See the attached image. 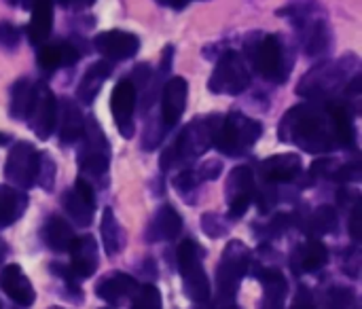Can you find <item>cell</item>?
Instances as JSON below:
<instances>
[{
    "label": "cell",
    "instance_id": "obj_17",
    "mask_svg": "<svg viewBox=\"0 0 362 309\" xmlns=\"http://www.w3.org/2000/svg\"><path fill=\"white\" fill-rule=\"evenodd\" d=\"M70 252V269L76 274L78 280L91 278L98 269V244L91 235L74 238V242L68 248Z\"/></svg>",
    "mask_w": 362,
    "mask_h": 309
},
{
    "label": "cell",
    "instance_id": "obj_44",
    "mask_svg": "<svg viewBox=\"0 0 362 309\" xmlns=\"http://www.w3.org/2000/svg\"><path fill=\"white\" fill-rule=\"evenodd\" d=\"M78 59H81V53H78V49H76L72 42H66V40H62V68L74 66Z\"/></svg>",
    "mask_w": 362,
    "mask_h": 309
},
{
    "label": "cell",
    "instance_id": "obj_14",
    "mask_svg": "<svg viewBox=\"0 0 362 309\" xmlns=\"http://www.w3.org/2000/svg\"><path fill=\"white\" fill-rule=\"evenodd\" d=\"M187 95H189V85L182 76H174L163 85L161 91V121L170 129L174 127L185 108H187Z\"/></svg>",
    "mask_w": 362,
    "mask_h": 309
},
{
    "label": "cell",
    "instance_id": "obj_52",
    "mask_svg": "<svg viewBox=\"0 0 362 309\" xmlns=\"http://www.w3.org/2000/svg\"><path fill=\"white\" fill-rule=\"evenodd\" d=\"M197 309H216V308H214V303H210V301H208V303H199V308Z\"/></svg>",
    "mask_w": 362,
    "mask_h": 309
},
{
    "label": "cell",
    "instance_id": "obj_18",
    "mask_svg": "<svg viewBox=\"0 0 362 309\" xmlns=\"http://www.w3.org/2000/svg\"><path fill=\"white\" fill-rule=\"evenodd\" d=\"M0 288L4 291V295H6L11 301H15V303L21 305V308L32 305L34 299H36L30 280L25 278V274L21 272V267L15 265V263H8V265L0 272Z\"/></svg>",
    "mask_w": 362,
    "mask_h": 309
},
{
    "label": "cell",
    "instance_id": "obj_33",
    "mask_svg": "<svg viewBox=\"0 0 362 309\" xmlns=\"http://www.w3.org/2000/svg\"><path fill=\"white\" fill-rule=\"evenodd\" d=\"M38 66L47 72L62 68V42H42L36 53Z\"/></svg>",
    "mask_w": 362,
    "mask_h": 309
},
{
    "label": "cell",
    "instance_id": "obj_11",
    "mask_svg": "<svg viewBox=\"0 0 362 309\" xmlns=\"http://www.w3.org/2000/svg\"><path fill=\"white\" fill-rule=\"evenodd\" d=\"M136 89L132 85L129 78H123L115 85L112 93H110V110H112V119L117 123V129L123 138H132L136 132L134 125V110H136Z\"/></svg>",
    "mask_w": 362,
    "mask_h": 309
},
{
    "label": "cell",
    "instance_id": "obj_49",
    "mask_svg": "<svg viewBox=\"0 0 362 309\" xmlns=\"http://www.w3.org/2000/svg\"><path fill=\"white\" fill-rule=\"evenodd\" d=\"M157 2H161V4H165V6H170V8L180 11V8H185V6H187V2H189V0H157Z\"/></svg>",
    "mask_w": 362,
    "mask_h": 309
},
{
    "label": "cell",
    "instance_id": "obj_51",
    "mask_svg": "<svg viewBox=\"0 0 362 309\" xmlns=\"http://www.w3.org/2000/svg\"><path fill=\"white\" fill-rule=\"evenodd\" d=\"M4 257H6V246H4V242H0V263L4 261Z\"/></svg>",
    "mask_w": 362,
    "mask_h": 309
},
{
    "label": "cell",
    "instance_id": "obj_10",
    "mask_svg": "<svg viewBox=\"0 0 362 309\" xmlns=\"http://www.w3.org/2000/svg\"><path fill=\"white\" fill-rule=\"evenodd\" d=\"M62 206L76 227H89L95 212V191L85 180L78 178L72 189L62 195Z\"/></svg>",
    "mask_w": 362,
    "mask_h": 309
},
{
    "label": "cell",
    "instance_id": "obj_23",
    "mask_svg": "<svg viewBox=\"0 0 362 309\" xmlns=\"http://www.w3.org/2000/svg\"><path fill=\"white\" fill-rule=\"evenodd\" d=\"M53 28V0H36L28 23V40L36 47L47 42Z\"/></svg>",
    "mask_w": 362,
    "mask_h": 309
},
{
    "label": "cell",
    "instance_id": "obj_43",
    "mask_svg": "<svg viewBox=\"0 0 362 309\" xmlns=\"http://www.w3.org/2000/svg\"><path fill=\"white\" fill-rule=\"evenodd\" d=\"M335 180L339 182H352V180H358L361 178V165L358 163H348V165H341L339 170H335L331 174Z\"/></svg>",
    "mask_w": 362,
    "mask_h": 309
},
{
    "label": "cell",
    "instance_id": "obj_55",
    "mask_svg": "<svg viewBox=\"0 0 362 309\" xmlns=\"http://www.w3.org/2000/svg\"><path fill=\"white\" fill-rule=\"evenodd\" d=\"M59 2H62V4H68V2H70V0H59Z\"/></svg>",
    "mask_w": 362,
    "mask_h": 309
},
{
    "label": "cell",
    "instance_id": "obj_21",
    "mask_svg": "<svg viewBox=\"0 0 362 309\" xmlns=\"http://www.w3.org/2000/svg\"><path fill=\"white\" fill-rule=\"evenodd\" d=\"M259 280L265 288V297L259 309H284V301L288 295L286 278L276 267H265L259 272Z\"/></svg>",
    "mask_w": 362,
    "mask_h": 309
},
{
    "label": "cell",
    "instance_id": "obj_35",
    "mask_svg": "<svg viewBox=\"0 0 362 309\" xmlns=\"http://www.w3.org/2000/svg\"><path fill=\"white\" fill-rule=\"evenodd\" d=\"M132 309H161V293L153 284L140 286L134 295Z\"/></svg>",
    "mask_w": 362,
    "mask_h": 309
},
{
    "label": "cell",
    "instance_id": "obj_22",
    "mask_svg": "<svg viewBox=\"0 0 362 309\" xmlns=\"http://www.w3.org/2000/svg\"><path fill=\"white\" fill-rule=\"evenodd\" d=\"M57 115H59V140L64 144H74L83 136V125H85L78 106L70 98H62L57 102Z\"/></svg>",
    "mask_w": 362,
    "mask_h": 309
},
{
    "label": "cell",
    "instance_id": "obj_50",
    "mask_svg": "<svg viewBox=\"0 0 362 309\" xmlns=\"http://www.w3.org/2000/svg\"><path fill=\"white\" fill-rule=\"evenodd\" d=\"M212 303H214V308L216 309H240V305H238L235 301H221V299H214Z\"/></svg>",
    "mask_w": 362,
    "mask_h": 309
},
{
    "label": "cell",
    "instance_id": "obj_25",
    "mask_svg": "<svg viewBox=\"0 0 362 309\" xmlns=\"http://www.w3.org/2000/svg\"><path fill=\"white\" fill-rule=\"evenodd\" d=\"M36 98V85L30 78H17L11 87V98H8V112L13 119L23 121L30 117L32 104Z\"/></svg>",
    "mask_w": 362,
    "mask_h": 309
},
{
    "label": "cell",
    "instance_id": "obj_32",
    "mask_svg": "<svg viewBox=\"0 0 362 309\" xmlns=\"http://www.w3.org/2000/svg\"><path fill=\"white\" fill-rule=\"evenodd\" d=\"M329 45H331L329 23L325 19L312 21V25L308 28V36H305V53L310 57H320L329 51Z\"/></svg>",
    "mask_w": 362,
    "mask_h": 309
},
{
    "label": "cell",
    "instance_id": "obj_8",
    "mask_svg": "<svg viewBox=\"0 0 362 309\" xmlns=\"http://www.w3.org/2000/svg\"><path fill=\"white\" fill-rule=\"evenodd\" d=\"M250 57H252L257 72L261 76H265L267 81H274V83L286 81L288 64H286L282 40L278 36L267 34V36L259 38V42L252 45V49H250Z\"/></svg>",
    "mask_w": 362,
    "mask_h": 309
},
{
    "label": "cell",
    "instance_id": "obj_26",
    "mask_svg": "<svg viewBox=\"0 0 362 309\" xmlns=\"http://www.w3.org/2000/svg\"><path fill=\"white\" fill-rule=\"evenodd\" d=\"M257 195V182H255V174L248 165H238L229 172L227 176V185H225V197L227 202L240 199V197H248L255 199Z\"/></svg>",
    "mask_w": 362,
    "mask_h": 309
},
{
    "label": "cell",
    "instance_id": "obj_39",
    "mask_svg": "<svg viewBox=\"0 0 362 309\" xmlns=\"http://www.w3.org/2000/svg\"><path fill=\"white\" fill-rule=\"evenodd\" d=\"M17 45H19V30L8 21H0V47L15 49Z\"/></svg>",
    "mask_w": 362,
    "mask_h": 309
},
{
    "label": "cell",
    "instance_id": "obj_6",
    "mask_svg": "<svg viewBox=\"0 0 362 309\" xmlns=\"http://www.w3.org/2000/svg\"><path fill=\"white\" fill-rule=\"evenodd\" d=\"M250 85V72L246 68L244 57L238 51H225L216 68L208 81V89L212 93H227V95H240L248 89Z\"/></svg>",
    "mask_w": 362,
    "mask_h": 309
},
{
    "label": "cell",
    "instance_id": "obj_13",
    "mask_svg": "<svg viewBox=\"0 0 362 309\" xmlns=\"http://www.w3.org/2000/svg\"><path fill=\"white\" fill-rule=\"evenodd\" d=\"M93 47L104 55V59H129L140 49V38L132 32L123 30H108L100 32L93 38Z\"/></svg>",
    "mask_w": 362,
    "mask_h": 309
},
{
    "label": "cell",
    "instance_id": "obj_28",
    "mask_svg": "<svg viewBox=\"0 0 362 309\" xmlns=\"http://www.w3.org/2000/svg\"><path fill=\"white\" fill-rule=\"evenodd\" d=\"M329 110L333 117L337 144L344 148H356V127H354V119H352L350 108L341 102H331Z\"/></svg>",
    "mask_w": 362,
    "mask_h": 309
},
{
    "label": "cell",
    "instance_id": "obj_36",
    "mask_svg": "<svg viewBox=\"0 0 362 309\" xmlns=\"http://www.w3.org/2000/svg\"><path fill=\"white\" fill-rule=\"evenodd\" d=\"M36 182H38L45 191H53V182H55V163H53V159H51L49 153H40V155H38Z\"/></svg>",
    "mask_w": 362,
    "mask_h": 309
},
{
    "label": "cell",
    "instance_id": "obj_12",
    "mask_svg": "<svg viewBox=\"0 0 362 309\" xmlns=\"http://www.w3.org/2000/svg\"><path fill=\"white\" fill-rule=\"evenodd\" d=\"M30 127L40 138L47 140L57 125V98L47 85H36V98L30 110Z\"/></svg>",
    "mask_w": 362,
    "mask_h": 309
},
{
    "label": "cell",
    "instance_id": "obj_16",
    "mask_svg": "<svg viewBox=\"0 0 362 309\" xmlns=\"http://www.w3.org/2000/svg\"><path fill=\"white\" fill-rule=\"evenodd\" d=\"M138 282H136V278H132V276H127V274H123V272H112V274H106L100 282H98V286H95V295L102 299V301H106V303H110V305H121V303H125L127 299H132L136 293H138Z\"/></svg>",
    "mask_w": 362,
    "mask_h": 309
},
{
    "label": "cell",
    "instance_id": "obj_37",
    "mask_svg": "<svg viewBox=\"0 0 362 309\" xmlns=\"http://www.w3.org/2000/svg\"><path fill=\"white\" fill-rule=\"evenodd\" d=\"M202 227L208 238H221L227 233V223L218 214H204L202 216Z\"/></svg>",
    "mask_w": 362,
    "mask_h": 309
},
{
    "label": "cell",
    "instance_id": "obj_31",
    "mask_svg": "<svg viewBox=\"0 0 362 309\" xmlns=\"http://www.w3.org/2000/svg\"><path fill=\"white\" fill-rule=\"evenodd\" d=\"M303 229L312 235V238H322V235H329V233H333L335 229H337V212H335V208H331V206H320V208H316L310 216H308V221L303 223Z\"/></svg>",
    "mask_w": 362,
    "mask_h": 309
},
{
    "label": "cell",
    "instance_id": "obj_40",
    "mask_svg": "<svg viewBox=\"0 0 362 309\" xmlns=\"http://www.w3.org/2000/svg\"><path fill=\"white\" fill-rule=\"evenodd\" d=\"M221 172H223V163L216 161V159H210V161L202 163V165L195 170L199 182H204V180H216V178L221 176Z\"/></svg>",
    "mask_w": 362,
    "mask_h": 309
},
{
    "label": "cell",
    "instance_id": "obj_7",
    "mask_svg": "<svg viewBox=\"0 0 362 309\" xmlns=\"http://www.w3.org/2000/svg\"><path fill=\"white\" fill-rule=\"evenodd\" d=\"M81 138H83V151L78 155L81 170L89 176H104L110 161V146L95 117L85 119Z\"/></svg>",
    "mask_w": 362,
    "mask_h": 309
},
{
    "label": "cell",
    "instance_id": "obj_30",
    "mask_svg": "<svg viewBox=\"0 0 362 309\" xmlns=\"http://www.w3.org/2000/svg\"><path fill=\"white\" fill-rule=\"evenodd\" d=\"M100 231H102V242H104V250L108 257H115L123 250L125 246V233H123V227L119 225L115 212L110 208L104 210L102 214V225H100Z\"/></svg>",
    "mask_w": 362,
    "mask_h": 309
},
{
    "label": "cell",
    "instance_id": "obj_38",
    "mask_svg": "<svg viewBox=\"0 0 362 309\" xmlns=\"http://www.w3.org/2000/svg\"><path fill=\"white\" fill-rule=\"evenodd\" d=\"M49 269H51L53 274H57V276H59V278H62V280L66 282L68 291H72V293L81 295V288H78V278H76V274H74V272L70 269V265L66 267V265H59V263L55 265V263H53V265H51Z\"/></svg>",
    "mask_w": 362,
    "mask_h": 309
},
{
    "label": "cell",
    "instance_id": "obj_20",
    "mask_svg": "<svg viewBox=\"0 0 362 309\" xmlns=\"http://www.w3.org/2000/svg\"><path fill=\"white\" fill-rule=\"evenodd\" d=\"M329 263V250L327 246L312 238L305 244H301L295 252H293V269L297 274H310V272H318Z\"/></svg>",
    "mask_w": 362,
    "mask_h": 309
},
{
    "label": "cell",
    "instance_id": "obj_24",
    "mask_svg": "<svg viewBox=\"0 0 362 309\" xmlns=\"http://www.w3.org/2000/svg\"><path fill=\"white\" fill-rule=\"evenodd\" d=\"M112 74V64L110 59H100L95 62L81 78L78 83V89H76V98L83 102V104H91L95 100V95L100 93L104 81Z\"/></svg>",
    "mask_w": 362,
    "mask_h": 309
},
{
    "label": "cell",
    "instance_id": "obj_29",
    "mask_svg": "<svg viewBox=\"0 0 362 309\" xmlns=\"http://www.w3.org/2000/svg\"><path fill=\"white\" fill-rule=\"evenodd\" d=\"M42 240L53 252H68L70 244L74 242V231L62 216L53 214L42 227Z\"/></svg>",
    "mask_w": 362,
    "mask_h": 309
},
{
    "label": "cell",
    "instance_id": "obj_5",
    "mask_svg": "<svg viewBox=\"0 0 362 309\" xmlns=\"http://www.w3.org/2000/svg\"><path fill=\"white\" fill-rule=\"evenodd\" d=\"M250 250L240 240L227 244V248L223 250L221 265L216 269V299L235 301L240 282L250 269Z\"/></svg>",
    "mask_w": 362,
    "mask_h": 309
},
{
    "label": "cell",
    "instance_id": "obj_34",
    "mask_svg": "<svg viewBox=\"0 0 362 309\" xmlns=\"http://www.w3.org/2000/svg\"><path fill=\"white\" fill-rule=\"evenodd\" d=\"M354 303V291L346 286H333L322 301L325 309H348Z\"/></svg>",
    "mask_w": 362,
    "mask_h": 309
},
{
    "label": "cell",
    "instance_id": "obj_47",
    "mask_svg": "<svg viewBox=\"0 0 362 309\" xmlns=\"http://www.w3.org/2000/svg\"><path fill=\"white\" fill-rule=\"evenodd\" d=\"M361 202H356L354 204V208H352V218H350V235H352V240L354 242H361Z\"/></svg>",
    "mask_w": 362,
    "mask_h": 309
},
{
    "label": "cell",
    "instance_id": "obj_3",
    "mask_svg": "<svg viewBox=\"0 0 362 309\" xmlns=\"http://www.w3.org/2000/svg\"><path fill=\"white\" fill-rule=\"evenodd\" d=\"M261 134L263 125L257 119H250L242 112H229L221 119L212 146H216L227 157H240L255 146Z\"/></svg>",
    "mask_w": 362,
    "mask_h": 309
},
{
    "label": "cell",
    "instance_id": "obj_19",
    "mask_svg": "<svg viewBox=\"0 0 362 309\" xmlns=\"http://www.w3.org/2000/svg\"><path fill=\"white\" fill-rule=\"evenodd\" d=\"M182 231V216L170 206H161L155 214V218L148 225L146 240L148 242H172Z\"/></svg>",
    "mask_w": 362,
    "mask_h": 309
},
{
    "label": "cell",
    "instance_id": "obj_46",
    "mask_svg": "<svg viewBox=\"0 0 362 309\" xmlns=\"http://www.w3.org/2000/svg\"><path fill=\"white\" fill-rule=\"evenodd\" d=\"M250 204H252V199H248V197H240V199L229 202V216L231 218H242L248 212Z\"/></svg>",
    "mask_w": 362,
    "mask_h": 309
},
{
    "label": "cell",
    "instance_id": "obj_2",
    "mask_svg": "<svg viewBox=\"0 0 362 309\" xmlns=\"http://www.w3.org/2000/svg\"><path fill=\"white\" fill-rule=\"evenodd\" d=\"M221 119H223L221 115H210L191 121L170 144V148H165L161 157V168L170 170L176 163H187L202 157L214 144V136L221 125Z\"/></svg>",
    "mask_w": 362,
    "mask_h": 309
},
{
    "label": "cell",
    "instance_id": "obj_41",
    "mask_svg": "<svg viewBox=\"0 0 362 309\" xmlns=\"http://www.w3.org/2000/svg\"><path fill=\"white\" fill-rule=\"evenodd\" d=\"M197 185H199V180H197L195 170H182V172L174 178V187H176L178 191H182V193L193 191Z\"/></svg>",
    "mask_w": 362,
    "mask_h": 309
},
{
    "label": "cell",
    "instance_id": "obj_27",
    "mask_svg": "<svg viewBox=\"0 0 362 309\" xmlns=\"http://www.w3.org/2000/svg\"><path fill=\"white\" fill-rule=\"evenodd\" d=\"M25 206L28 197L23 191L0 185V227H11L15 221H19V216L25 212Z\"/></svg>",
    "mask_w": 362,
    "mask_h": 309
},
{
    "label": "cell",
    "instance_id": "obj_53",
    "mask_svg": "<svg viewBox=\"0 0 362 309\" xmlns=\"http://www.w3.org/2000/svg\"><path fill=\"white\" fill-rule=\"evenodd\" d=\"M6 142H8V136L0 134V146H2V144H6Z\"/></svg>",
    "mask_w": 362,
    "mask_h": 309
},
{
    "label": "cell",
    "instance_id": "obj_56",
    "mask_svg": "<svg viewBox=\"0 0 362 309\" xmlns=\"http://www.w3.org/2000/svg\"><path fill=\"white\" fill-rule=\"evenodd\" d=\"M0 309H2V308H0Z\"/></svg>",
    "mask_w": 362,
    "mask_h": 309
},
{
    "label": "cell",
    "instance_id": "obj_4",
    "mask_svg": "<svg viewBox=\"0 0 362 309\" xmlns=\"http://www.w3.org/2000/svg\"><path fill=\"white\" fill-rule=\"evenodd\" d=\"M178 269L182 276V286L185 293L191 301L195 303H208L210 301V280L204 269V250L195 240H185L178 246Z\"/></svg>",
    "mask_w": 362,
    "mask_h": 309
},
{
    "label": "cell",
    "instance_id": "obj_48",
    "mask_svg": "<svg viewBox=\"0 0 362 309\" xmlns=\"http://www.w3.org/2000/svg\"><path fill=\"white\" fill-rule=\"evenodd\" d=\"M172 55H174V47L168 45L165 51H163V59H161V74L170 72V68H172Z\"/></svg>",
    "mask_w": 362,
    "mask_h": 309
},
{
    "label": "cell",
    "instance_id": "obj_45",
    "mask_svg": "<svg viewBox=\"0 0 362 309\" xmlns=\"http://www.w3.org/2000/svg\"><path fill=\"white\" fill-rule=\"evenodd\" d=\"M288 227H291V216H288V214H284V212L276 214V216H274V221L267 225V229H269V233H272L274 238H276V235H282Z\"/></svg>",
    "mask_w": 362,
    "mask_h": 309
},
{
    "label": "cell",
    "instance_id": "obj_15",
    "mask_svg": "<svg viewBox=\"0 0 362 309\" xmlns=\"http://www.w3.org/2000/svg\"><path fill=\"white\" fill-rule=\"evenodd\" d=\"M301 174V159L295 153H282L267 157L259 165V176L267 185H284L293 182Z\"/></svg>",
    "mask_w": 362,
    "mask_h": 309
},
{
    "label": "cell",
    "instance_id": "obj_1",
    "mask_svg": "<svg viewBox=\"0 0 362 309\" xmlns=\"http://www.w3.org/2000/svg\"><path fill=\"white\" fill-rule=\"evenodd\" d=\"M278 136L282 142L297 144L305 153H329L339 146L329 104H301L291 108L280 123Z\"/></svg>",
    "mask_w": 362,
    "mask_h": 309
},
{
    "label": "cell",
    "instance_id": "obj_42",
    "mask_svg": "<svg viewBox=\"0 0 362 309\" xmlns=\"http://www.w3.org/2000/svg\"><path fill=\"white\" fill-rule=\"evenodd\" d=\"M291 309H318L316 299H314V293L308 286L301 284L299 291H297V295H295V301H293Z\"/></svg>",
    "mask_w": 362,
    "mask_h": 309
},
{
    "label": "cell",
    "instance_id": "obj_9",
    "mask_svg": "<svg viewBox=\"0 0 362 309\" xmlns=\"http://www.w3.org/2000/svg\"><path fill=\"white\" fill-rule=\"evenodd\" d=\"M36 172H38L36 148L30 142H15L4 163V178L15 189L25 191L36 182Z\"/></svg>",
    "mask_w": 362,
    "mask_h": 309
},
{
    "label": "cell",
    "instance_id": "obj_54",
    "mask_svg": "<svg viewBox=\"0 0 362 309\" xmlns=\"http://www.w3.org/2000/svg\"><path fill=\"white\" fill-rule=\"evenodd\" d=\"M21 2H23V4H30V6H32V4H34L36 0H21Z\"/></svg>",
    "mask_w": 362,
    "mask_h": 309
}]
</instances>
